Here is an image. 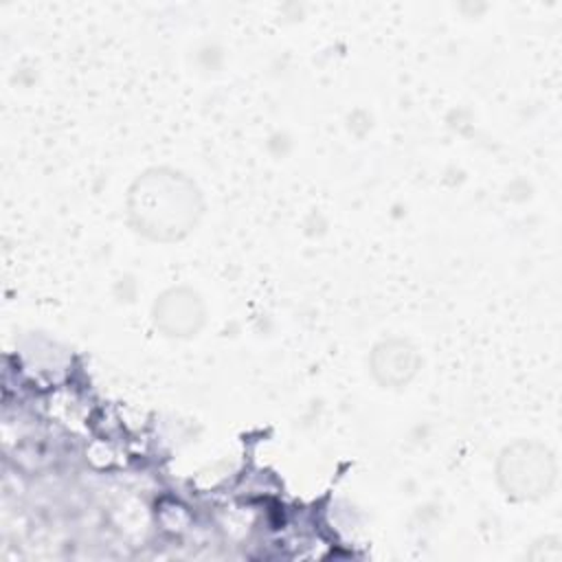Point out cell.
<instances>
[{
    "mask_svg": "<svg viewBox=\"0 0 562 562\" xmlns=\"http://www.w3.org/2000/svg\"><path fill=\"white\" fill-rule=\"evenodd\" d=\"M132 215L138 231L156 239H173L195 224L198 193L178 173L151 171L132 189Z\"/></svg>",
    "mask_w": 562,
    "mask_h": 562,
    "instance_id": "obj_1",
    "label": "cell"
}]
</instances>
